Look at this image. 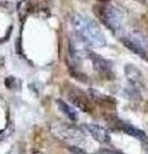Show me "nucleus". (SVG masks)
<instances>
[{
	"label": "nucleus",
	"mask_w": 148,
	"mask_h": 154,
	"mask_svg": "<svg viewBox=\"0 0 148 154\" xmlns=\"http://www.w3.org/2000/svg\"><path fill=\"white\" fill-rule=\"evenodd\" d=\"M74 31L85 45H90L94 48H101L106 45V37L102 32L101 27L95 23L92 18L81 13H75L71 17Z\"/></svg>",
	"instance_id": "f257e3e1"
},
{
	"label": "nucleus",
	"mask_w": 148,
	"mask_h": 154,
	"mask_svg": "<svg viewBox=\"0 0 148 154\" xmlns=\"http://www.w3.org/2000/svg\"><path fill=\"white\" fill-rule=\"evenodd\" d=\"M93 12L101 19V22L104 23L113 32H117L122 28V23H124L122 13L120 12V9H117L112 4H107V3L97 4V5L93 7Z\"/></svg>",
	"instance_id": "f03ea898"
},
{
	"label": "nucleus",
	"mask_w": 148,
	"mask_h": 154,
	"mask_svg": "<svg viewBox=\"0 0 148 154\" xmlns=\"http://www.w3.org/2000/svg\"><path fill=\"white\" fill-rule=\"evenodd\" d=\"M50 132L61 141L68 143L70 145L77 146L85 141L83 130L66 122H54L50 126Z\"/></svg>",
	"instance_id": "7ed1b4c3"
},
{
	"label": "nucleus",
	"mask_w": 148,
	"mask_h": 154,
	"mask_svg": "<svg viewBox=\"0 0 148 154\" xmlns=\"http://www.w3.org/2000/svg\"><path fill=\"white\" fill-rule=\"evenodd\" d=\"M66 95L71 103L75 107H77L80 110H83L85 113H92L94 110V104L90 100L88 93H85L81 89H79L77 86L67 84L66 85Z\"/></svg>",
	"instance_id": "20e7f679"
},
{
	"label": "nucleus",
	"mask_w": 148,
	"mask_h": 154,
	"mask_svg": "<svg viewBox=\"0 0 148 154\" xmlns=\"http://www.w3.org/2000/svg\"><path fill=\"white\" fill-rule=\"evenodd\" d=\"M87 55L89 57V59L92 60L94 69L98 72L99 75H102L106 79H113V67H112V62H109L106 58H103L102 55H98L97 53H94L92 50L87 51Z\"/></svg>",
	"instance_id": "39448f33"
},
{
	"label": "nucleus",
	"mask_w": 148,
	"mask_h": 154,
	"mask_svg": "<svg viewBox=\"0 0 148 154\" xmlns=\"http://www.w3.org/2000/svg\"><path fill=\"white\" fill-rule=\"evenodd\" d=\"M88 95H89L90 100L93 102V104L98 105V107L108 109V110H113L116 108V100H115L112 96L106 95V94L101 93V91L94 90V89H89Z\"/></svg>",
	"instance_id": "423d86ee"
},
{
	"label": "nucleus",
	"mask_w": 148,
	"mask_h": 154,
	"mask_svg": "<svg viewBox=\"0 0 148 154\" xmlns=\"http://www.w3.org/2000/svg\"><path fill=\"white\" fill-rule=\"evenodd\" d=\"M87 131L92 135V137L95 141L102 143V144H108L111 141V135L104 127L99 126V125H94V123H87L83 126Z\"/></svg>",
	"instance_id": "0eeeda50"
},
{
	"label": "nucleus",
	"mask_w": 148,
	"mask_h": 154,
	"mask_svg": "<svg viewBox=\"0 0 148 154\" xmlns=\"http://www.w3.org/2000/svg\"><path fill=\"white\" fill-rule=\"evenodd\" d=\"M120 41L122 42L126 49L131 50L133 53H135V54H138V55H140L142 58L148 57V53H147V49H146L147 46L144 45V42L139 41L138 38H134L133 36H126V37H121Z\"/></svg>",
	"instance_id": "6e6552de"
},
{
	"label": "nucleus",
	"mask_w": 148,
	"mask_h": 154,
	"mask_svg": "<svg viewBox=\"0 0 148 154\" xmlns=\"http://www.w3.org/2000/svg\"><path fill=\"white\" fill-rule=\"evenodd\" d=\"M116 126L121 130V131H124L125 134L130 135V136L138 139V140L140 141H147V135L144 131H142L140 128H138L135 126H133V125L130 123H126V122H122V121H117L116 122Z\"/></svg>",
	"instance_id": "1a4fd4ad"
},
{
	"label": "nucleus",
	"mask_w": 148,
	"mask_h": 154,
	"mask_svg": "<svg viewBox=\"0 0 148 154\" xmlns=\"http://www.w3.org/2000/svg\"><path fill=\"white\" fill-rule=\"evenodd\" d=\"M125 76L128 77L129 82L134 86H140L143 85V75L142 72L133 64H126L125 66Z\"/></svg>",
	"instance_id": "9d476101"
},
{
	"label": "nucleus",
	"mask_w": 148,
	"mask_h": 154,
	"mask_svg": "<svg viewBox=\"0 0 148 154\" xmlns=\"http://www.w3.org/2000/svg\"><path fill=\"white\" fill-rule=\"evenodd\" d=\"M55 104H57V107H58V109H59L61 112L63 113L68 119H71V121H77V119H79L77 112H76V110H75L72 107H71V105H68L66 102H63L62 99H57V100H55Z\"/></svg>",
	"instance_id": "9b49d317"
},
{
	"label": "nucleus",
	"mask_w": 148,
	"mask_h": 154,
	"mask_svg": "<svg viewBox=\"0 0 148 154\" xmlns=\"http://www.w3.org/2000/svg\"><path fill=\"white\" fill-rule=\"evenodd\" d=\"M95 154H122V153L116 150V149H99Z\"/></svg>",
	"instance_id": "f8f14e48"
},
{
	"label": "nucleus",
	"mask_w": 148,
	"mask_h": 154,
	"mask_svg": "<svg viewBox=\"0 0 148 154\" xmlns=\"http://www.w3.org/2000/svg\"><path fill=\"white\" fill-rule=\"evenodd\" d=\"M67 149L68 150L72 153V154H88V153H85L83 149L81 148H79V146H74V145H68L67 146Z\"/></svg>",
	"instance_id": "ddd939ff"
},
{
	"label": "nucleus",
	"mask_w": 148,
	"mask_h": 154,
	"mask_svg": "<svg viewBox=\"0 0 148 154\" xmlns=\"http://www.w3.org/2000/svg\"><path fill=\"white\" fill-rule=\"evenodd\" d=\"M99 2H102V3H107V2H109V0H99Z\"/></svg>",
	"instance_id": "4468645a"
},
{
	"label": "nucleus",
	"mask_w": 148,
	"mask_h": 154,
	"mask_svg": "<svg viewBox=\"0 0 148 154\" xmlns=\"http://www.w3.org/2000/svg\"><path fill=\"white\" fill-rule=\"evenodd\" d=\"M34 154H43V153H40V152H35Z\"/></svg>",
	"instance_id": "2eb2a0df"
}]
</instances>
